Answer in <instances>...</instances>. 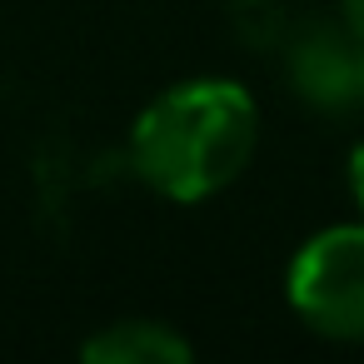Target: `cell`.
Segmentation results:
<instances>
[{"mask_svg": "<svg viewBox=\"0 0 364 364\" xmlns=\"http://www.w3.org/2000/svg\"><path fill=\"white\" fill-rule=\"evenodd\" d=\"M259 145V105L240 80L200 75L160 90L130 130V165L135 175L175 200L200 205L230 190Z\"/></svg>", "mask_w": 364, "mask_h": 364, "instance_id": "obj_1", "label": "cell"}, {"mask_svg": "<svg viewBox=\"0 0 364 364\" xmlns=\"http://www.w3.org/2000/svg\"><path fill=\"white\" fill-rule=\"evenodd\" d=\"M284 294L309 334L364 344V220L314 230L284 269Z\"/></svg>", "mask_w": 364, "mask_h": 364, "instance_id": "obj_2", "label": "cell"}, {"mask_svg": "<svg viewBox=\"0 0 364 364\" xmlns=\"http://www.w3.org/2000/svg\"><path fill=\"white\" fill-rule=\"evenodd\" d=\"M284 80L324 120L364 110V36L344 16H314L284 36Z\"/></svg>", "mask_w": 364, "mask_h": 364, "instance_id": "obj_3", "label": "cell"}, {"mask_svg": "<svg viewBox=\"0 0 364 364\" xmlns=\"http://www.w3.org/2000/svg\"><path fill=\"white\" fill-rule=\"evenodd\" d=\"M85 364H190L195 344L160 319H115L80 344Z\"/></svg>", "mask_w": 364, "mask_h": 364, "instance_id": "obj_4", "label": "cell"}, {"mask_svg": "<svg viewBox=\"0 0 364 364\" xmlns=\"http://www.w3.org/2000/svg\"><path fill=\"white\" fill-rule=\"evenodd\" d=\"M235 21H240V31L255 50H274L289 36V21L279 11V0H235Z\"/></svg>", "mask_w": 364, "mask_h": 364, "instance_id": "obj_5", "label": "cell"}, {"mask_svg": "<svg viewBox=\"0 0 364 364\" xmlns=\"http://www.w3.org/2000/svg\"><path fill=\"white\" fill-rule=\"evenodd\" d=\"M344 180H349V200L359 205V215H364V140L349 150V165H344Z\"/></svg>", "mask_w": 364, "mask_h": 364, "instance_id": "obj_6", "label": "cell"}, {"mask_svg": "<svg viewBox=\"0 0 364 364\" xmlns=\"http://www.w3.org/2000/svg\"><path fill=\"white\" fill-rule=\"evenodd\" d=\"M339 16H344V21L364 36V0H339Z\"/></svg>", "mask_w": 364, "mask_h": 364, "instance_id": "obj_7", "label": "cell"}]
</instances>
